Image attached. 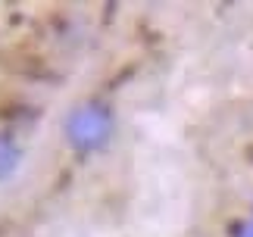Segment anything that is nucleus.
<instances>
[{"instance_id": "obj_4", "label": "nucleus", "mask_w": 253, "mask_h": 237, "mask_svg": "<svg viewBox=\"0 0 253 237\" xmlns=\"http://www.w3.org/2000/svg\"><path fill=\"white\" fill-rule=\"evenodd\" d=\"M250 219H253V215H250Z\"/></svg>"}, {"instance_id": "obj_2", "label": "nucleus", "mask_w": 253, "mask_h": 237, "mask_svg": "<svg viewBox=\"0 0 253 237\" xmlns=\"http://www.w3.org/2000/svg\"><path fill=\"white\" fill-rule=\"evenodd\" d=\"M19 165H22V147L13 134L0 131V181L13 178L19 172Z\"/></svg>"}, {"instance_id": "obj_3", "label": "nucleus", "mask_w": 253, "mask_h": 237, "mask_svg": "<svg viewBox=\"0 0 253 237\" xmlns=\"http://www.w3.org/2000/svg\"><path fill=\"white\" fill-rule=\"evenodd\" d=\"M231 237H253V219H244L235 225V231H231Z\"/></svg>"}, {"instance_id": "obj_1", "label": "nucleus", "mask_w": 253, "mask_h": 237, "mask_svg": "<svg viewBox=\"0 0 253 237\" xmlns=\"http://www.w3.org/2000/svg\"><path fill=\"white\" fill-rule=\"evenodd\" d=\"M116 131V118L113 110L100 100H87L72 106L69 116L63 118V137L66 144L72 147L75 153L82 156H91V153H100L110 137Z\"/></svg>"}]
</instances>
